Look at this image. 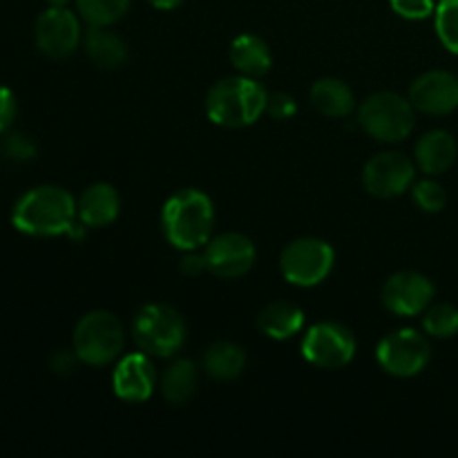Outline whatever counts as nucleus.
Instances as JSON below:
<instances>
[{
  "instance_id": "3",
  "label": "nucleus",
  "mask_w": 458,
  "mask_h": 458,
  "mask_svg": "<svg viewBox=\"0 0 458 458\" xmlns=\"http://www.w3.org/2000/svg\"><path fill=\"white\" fill-rule=\"evenodd\" d=\"M268 94L250 76H228L215 83L206 97V114L222 128H246L267 112Z\"/></svg>"
},
{
  "instance_id": "23",
  "label": "nucleus",
  "mask_w": 458,
  "mask_h": 458,
  "mask_svg": "<svg viewBox=\"0 0 458 458\" xmlns=\"http://www.w3.org/2000/svg\"><path fill=\"white\" fill-rule=\"evenodd\" d=\"M197 367L191 360H177L161 376V394L170 405H186L197 392Z\"/></svg>"
},
{
  "instance_id": "24",
  "label": "nucleus",
  "mask_w": 458,
  "mask_h": 458,
  "mask_svg": "<svg viewBox=\"0 0 458 458\" xmlns=\"http://www.w3.org/2000/svg\"><path fill=\"white\" fill-rule=\"evenodd\" d=\"M132 0H76L81 18L89 27H110L125 16Z\"/></svg>"
},
{
  "instance_id": "33",
  "label": "nucleus",
  "mask_w": 458,
  "mask_h": 458,
  "mask_svg": "<svg viewBox=\"0 0 458 458\" xmlns=\"http://www.w3.org/2000/svg\"><path fill=\"white\" fill-rule=\"evenodd\" d=\"M182 271L186 273V276H191V277L199 276V273H204V271H208V267H206L204 253L197 255V253H192V250H191V255H186V258H183Z\"/></svg>"
},
{
  "instance_id": "20",
  "label": "nucleus",
  "mask_w": 458,
  "mask_h": 458,
  "mask_svg": "<svg viewBox=\"0 0 458 458\" xmlns=\"http://www.w3.org/2000/svg\"><path fill=\"white\" fill-rule=\"evenodd\" d=\"M311 103L320 114L331 119H344L356 107L352 88L340 79H320L311 88Z\"/></svg>"
},
{
  "instance_id": "26",
  "label": "nucleus",
  "mask_w": 458,
  "mask_h": 458,
  "mask_svg": "<svg viewBox=\"0 0 458 458\" xmlns=\"http://www.w3.org/2000/svg\"><path fill=\"white\" fill-rule=\"evenodd\" d=\"M434 25H437L438 40L458 54V0H441L434 9Z\"/></svg>"
},
{
  "instance_id": "5",
  "label": "nucleus",
  "mask_w": 458,
  "mask_h": 458,
  "mask_svg": "<svg viewBox=\"0 0 458 458\" xmlns=\"http://www.w3.org/2000/svg\"><path fill=\"white\" fill-rule=\"evenodd\" d=\"M125 344L123 325L110 311H89L74 329V352L81 362L92 367L110 365Z\"/></svg>"
},
{
  "instance_id": "30",
  "label": "nucleus",
  "mask_w": 458,
  "mask_h": 458,
  "mask_svg": "<svg viewBox=\"0 0 458 458\" xmlns=\"http://www.w3.org/2000/svg\"><path fill=\"white\" fill-rule=\"evenodd\" d=\"M298 106H295V98L291 94L284 92H276V94H268V101H267V112L277 121H286L295 114Z\"/></svg>"
},
{
  "instance_id": "31",
  "label": "nucleus",
  "mask_w": 458,
  "mask_h": 458,
  "mask_svg": "<svg viewBox=\"0 0 458 458\" xmlns=\"http://www.w3.org/2000/svg\"><path fill=\"white\" fill-rule=\"evenodd\" d=\"M16 114H18L16 97H13L12 89H7L0 85V132H4L7 128H12Z\"/></svg>"
},
{
  "instance_id": "29",
  "label": "nucleus",
  "mask_w": 458,
  "mask_h": 458,
  "mask_svg": "<svg viewBox=\"0 0 458 458\" xmlns=\"http://www.w3.org/2000/svg\"><path fill=\"white\" fill-rule=\"evenodd\" d=\"M4 155L13 161H27L31 157H36V146L31 143L30 137L25 134H9L4 139Z\"/></svg>"
},
{
  "instance_id": "22",
  "label": "nucleus",
  "mask_w": 458,
  "mask_h": 458,
  "mask_svg": "<svg viewBox=\"0 0 458 458\" xmlns=\"http://www.w3.org/2000/svg\"><path fill=\"white\" fill-rule=\"evenodd\" d=\"M244 365L246 353L235 343H215L204 353V369L215 380H235Z\"/></svg>"
},
{
  "instance_id": "8",
  "label": "nucleus",
  "mask_w": 458,
  "mask_h": 458,
  "mask_svg": "<svg viewBox=\"0 0 458 458\" xmlns=\"http://www.w3.org/2000/svg\"><path fill=\"white\" fill-rule=\"evenodd\" d=\"M376 358L387 374L396 378H411L428 367L432 349L423 334L414 329H401L380 340Z\"/></svg>"
},
{
  "instance_id": "12",
  "label": "nucleus",
  "mask_w": 458,
  "mask_h": 458,
  "mask_svg": "<svg viewBox=\"0 0 458 458\" xmlns=\"http://www.w3.org/2000/svg\"><path fill=\"white\" fill-rule=\"evenodd\" d=\"M434 289L432 280L419 271H401L389 277L383 286V304L387 311L401 318H411L425 313L432 304Z\"/></svg>"
},
{
  "instance_id": "11",
  "label": "nucleus",
  "mask_w": 458,
  "mask_h": 458,
  "mask_svg": "<svg viewBox=\"0 0 458 458\" xmlns=\"http://www.w3.org/2000/svg\"><path fill=\"white\" fill-rule=\"evenodd\" d=\"M206 267L213 276L224 280H237L253 268L258 259L255 244L242 233H222L208 240L204 249Z\"/></svg>"
},
{
  "instance_id": "4",
  "label": "nucleus",
  "mask_w": 458,
  "mask_h": 458,
  "mask_svg": "<svg viewBox=\"0 0 458 458\" xmlns=\"http://www.w3.org/2000/svg\"><path fill=\"white\" fill-rule=\"evenodd\" d=\"M132 335L150 358H170L186 343V322L168 304H146L134 318Z\"/></svg>"
},
{
  "instance_id": "10",
  "label": "nucleus",
  "mask_w": 458,
  "mask_h": 458,
  "mask_svg": "<svg viewBox=\"0 0 458 458\" xmlns=\"http://www.w3.org/2000/svg\"><path fill=\"white\" fill-rule=\"evenodd\" d=\"M416 174L414 161L396 150L380 152L367 161L362 170V183L367 191L380 199H392L403 195L411 186Z\"/></svg>"
},
{
  "instance_id": "13",
  "label": "nucleus",
  "mask_w": 458,
  "mask_h": 458,
  "mask_svg": "<svg viewBox=\"0 0 458 458\" xmlns=\"http://www.w3.org/2000/svg\"><path fill=\"white\" fill-rule=\"evenodd\" d=\"M36 45L49 58H65L79 47V18L67 7H49L36 21Z\"/></svg>"
},
{
  "instance_id": "28",
  "label": "nucleus",
  "mask_w": 458,
  "mask_h": 458,
  "mask_svg": "<svg viewBox=\"0 0 458 458\" xmlns=\"http://www.w3.org/2000/svg\"><path fill=\"white\" fill-rule=\"evenodd\" d=\"M389 3H392L394 12L407 21H423V18L432 16L437 9L434 0H389Z\"/></svg>"
},
{
  "instance_id": "14",
  "label": "nucleus",
  "mask_w": 458,
  "mask_h": 458,
  "mask_svg": "<svg viewBox=\"0 0 458 458\" xmlns=\"http://www.w3.org/2000/svg\"><path fill=\"white\" fill-rule=\"evenodd\" d=\"M410 101L425 114H450L458 107V76L445 70L425 72L411 83Z\"/></svg>"
},
{
  "instance_id": "17",
  "label": "nucleus",
  "mask_w": 458,
  "mask_h": 458,
  "mask_svg": "<svg viewBox=\"0 0 458 458\" xmlns=\"http://www.w3.org/2000/svg\"><path fill=\"white\" fill-rule=\"evenodd\" d=\"M456 141L450 132L445 130H432V132L423 134L416 143V165L423 170L425 174L434 177V174H443L450 170L456 161Z\"/></svg>"
},
{
  "instance_id": "15",
  "label": "nucleus",
  "mask_w": 458,
  "mask_h": 458,
  "mask_svg": "<svg viewBox=\"0 0 458 458\" xmlns=\"http://www.w3.org/2000/svg\"><path fill=\"white\" fill-rule=\"evenodd\" d=\"M114 394L125 403H146L155 394L157 371L148 353H130L112 374Z\"/></svg>"
},
{
  "instance_id": "25",
  "label": "nucleus",
  "mask_w": 458,
  "mask_h": 458,
  "mask_svg": "<svg viewBox=\"0 0 458 458\" xmlns=\"http://www.w3.org/2000/svg\"><path fill=\"white\" fill-rule=\"evenodd\" d=\"M423 329L432 338H454L458 334V309L447 302L428 307L423 316Z\"/></svg>"
},
{
  "instance_id": "18",
  "label": "nucleus",
  "mask_w": 458,
  "mask_h": 458,
  "mask_svg": "<svg viewBox=\"0 0 458 458\" xmlns=\"http://www.w3.org/2000/svg\"><path fill=\"white\" fill-rule=\"evenodd\" d=\"M304 325V311L289 300H277L267 304L258 316V327L264 335L273 340H289L300 334Z\"/></svg>"
},
{
  "instance_id": "16",
  "label": "nucleus",
  "mask_w": 458,
  "mask_h": 458,
  "mask_svg": "<svg viewBox=\"0 0 458 458\" xmlns=\"http://www.w3.org/2000/svg\"><path fill=\"white\" fill-rule=\"evenodd\" d=\"M121 210V197L110 183H92L85 188L81 199L76 201L79 222L85 228H106L116 222Z\"/></svg>"
},
{
  "instance_id": "7",
  "label": "nucleus",
  "mask_w": 458,
  "mask_h": 458,
  "mask_svg": "<svg viewBox=\"0 0 458 458\" xmlns=\"http://www.w3.org/2000/svg\"><path fill=\"white\" fill-rule=\"evenodd\" d=\"M335 253L325 240L318 237H300L293 240L280 258L282 276L295 286H316L334 271Z\"/></svg>"
},
{
  "instance_id": "35",
  "label": "nucleus",
  "mask_w": 458,
  "mask_h": 458,
  "mask_svg": "<svg viewBox=\"0 0 458 458\" xmlns=\"http://www.w3.org/2000/svg\"><path fill=\"white\" fill-rule=\"evenodd\" d=\"M47 3H49V7H65L70 0H47Z\"/></svg>"
},
{
  "instance_id": "32",
  "label": "nucleus",
  "mask_w": 458,
  "mask_h": 458,
  "mask_svg": "<svg viewBox=\"0 0 458 458\" xmlns=\"http://www.w3.org/2000/svg\"><path fill=\"white\" fill-rule=\"evenodd\" d=\"M76 362H81V360H79V356H76L74 349H72V353L58 352L56 356L52 358V369L56 371V374H72L76 367Z\"/></svg>"
},
{
  "instance_id": "27",
  "label": "nucleus",
  "mask_w": 458,
  "mask_h": 458,
  "mask_svg": "<svg viewBox=\"0 0 458 458\" xmlns=\"http://www.w3.org/2000/svg\"><path fill=\"white\" fill-rule=\"evenodd\" d=\"M411 195H414L416 206L425 210V213H441L447 204L445 188L438 182H434V179H423V182L416 183Z\"/></svg>"
},
{
  "instance_id": "6",
  "label": "nucleus",
  "mask_w": 458,
  "mask_h": 458,
  "mask_svg": "<svg viewBox=\"0 0 458 458\" xmlns=\"http://www.w3.org/2000/svg\"><path fill=\"white\" fill-rule=\"evenodd\" d=\"M358 123L369 137L383 143L405 141L416 123L414 106L401 94H371L358 110Z\"/></svg>"
},
{
  "instance_id": "21",
  "label": "nucleus",
  "mask_w": 458,
  "mask_h": 458,
  "mask_svg": "<svg viewBox=\"0 0 458 458\" xmlns=\"http://www.w3.org/2000/svg\"><path fill=\"white\" fill-rule=\"evenodd\" d=\"M85 52L94 65L116 70L128 61V45L107 27H89L85 34Z\"/></svg>"
},
{
  "instance_id": "19",
  "label": "nucleus",
  "mask_w": 458,
  "mask_h": 458,
  "mask_svg": "<svg viewBox=\"0 0 458 458\" xmlns=\"http://www.w3.org/2000/svg\"><path fill=\"white\" fill-rule=\"evenodd\" d=\"M231 61L240 74L250 76V79L264 76L273 65V56L267 40L255 34H240L233 40Z\"/></svg>"
},
{
  "instance_id": "1",
  "label": "nucleus",
  "mask_w": 458,
  "mask_h": 458,
  "mask_svg": "<svg viewBox=\"0 0 458 458\" xmlns=\"http://www.w3.org/2000/svg\"><path fill=\"white\" fill-rule=\"evenodd\" d=\"M76 201L65 188L38 186L21 197L13 206L12 224L25 235L56 237L72 235L81 237L76 231L79 224Z\"/></svg>"
},
{
  "instance_id": "2",
  "label": "nucleus",
  "mask_w": 458,
  "mask_h": 458,
  "mask_svg": "<svg viewBox=\"0 0 458 458\" xmlns=\"http://www.w3.org/2000/svg\"><path fill=\"white\" fill-rule=\"evenodd\" d=\"M215 226L213 201L206 192L186 188L170 197L161 210V228L174 249L197 250L208 244Z\"/></svg>"
},
{
  "instance_id": "34",
  "label": "nucleus",
  "mask_w": 458,
  "mask_h": 458,
  "mask_svg": "<svg viewBox=\"0 0 458 458\" xmlns=\"http://www.w3.org/2000/svg\"><path fill=\"white\" fill-rule=\"evenodd\" d=\"M148 3L157 9H174V7H179L183 0H148Z\"/></svg>"
},
{
  "instance_id": "9",
  "label": "nucleus",
  "mask_w": 458,
  "mask_h": 458,
  "mask_svg": "<svg viewBox=\"0 0 458 458\" xmlns=\"http://www.w3.org/2000/svg\"><path fill=\"white\" fill-rule=\"evenodd\" d=\"M302 356L320 369H343L356 356V338L338 322H320L304 335Z\"/></svg>"
}]
</instances>
